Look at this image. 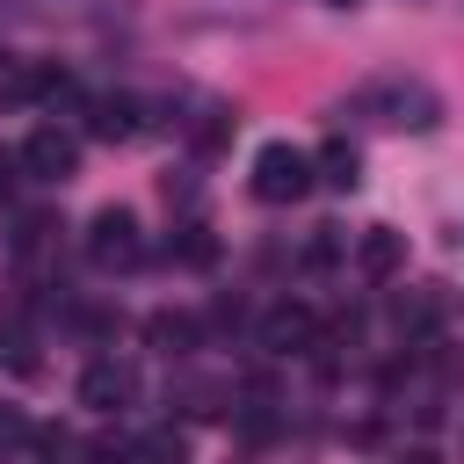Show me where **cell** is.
Wrapping results in <instances>:
<instances>
[{
	"instance_id": "cell-12",
	"label": "cell",
	"mask_w": 464,
	"mask_h": 464,
	"mask_svg": "<svg viewBox=\"0 0 464 464\" xmlns=\"http://www.w3.org/2000/svg\"><path fill=\"white\" fill-rule=\"evenodd\" d=\"M174 254H181V261H188V268H203V261H210V254H218V239H210V232H203V225H181V239H174Z\"/></svg>"
},
{
	"instance_id": "cell-16",
	"label": "cell",
	"mask_w": 464,
	"mask_h": 464,
	"mask_svg": "<svg viewBox=\"0 0 464 464\" xmlns=\"http://www.w3.org/2000/svg\"><path fill=\"white\" fill-rule=\"evenodd\" d=\"M406 464H435V457H428V450H413V457H406Z\"/></svg>"
},
{
	"instance_id": "cell-7",
	"label": "cell",
	"mask_w": 464,
	"mask_h": 464,
	"mask_svg": "<svg viewBox=\"0 0 464 464\" xmlns=\"http://www.w3.org/2000/svg\"><path fill=\"white\" fill-rule=\"evenodd\" d=\"M355 268H362V276H377V283H384V276H399V268H406V232L370 225V232L355 239Z\"/></svg>"
},
{
	"instance_id": "cell-5",
	"label": "cell",
	"mask_w": 464,
	"mask_h": 464,
	"mask_svg": "<svg viewBox=\"0 0 464 464\" xmlns=\"http://www.w3.org/2000/svg\"><path fill=\"white\" fill-rule=\"evenodd\" d=\"M72 167H80V138H72V130L36 123V130L22 138V174H36V181H65Z\"/></svg>"
},
{
	"instance_id": "cell-8",
	"label": "cell",
	"mask_w": 464,
	"mask_h": 464,
	"mask_svg": "<svg viewBox=\"0 0 464 464\" xmlns=\"http://www.w3.org/2000/svg\"><path fill=\"white\" fill-rule=\"evenodd\" d=\"M312 181H326V188H355V181H362V160H355V145H348V138L319 145V152H312Z\"/></svg>"
},
{
	"instance_id": "cell-3",
	"label": "cell",
	"mask_w": 464,
	"mask_h": 464,
	"mask_svg": "<svg viewBox=\"0 0 464 464\" xmlns=\"http://www.w3.org/2000/svg\"><path fill=\"white\" fill-rule=\"evenodd\" d=\"M87 261H94V268H138V261H145L138 218H130V210H94V225H87Z\"/></svg>"
},
{
	"instance_id": "cell-11",
	"label": "cell",
	"mask_w": 464,
	"mask_h": 464,
	"mask_svg": "<svg viewBox=\"0 0 464 464\" xmlns=\"http://www.w3.org/2000/svg\"><path fill=\"white\" fill-rule=\"evenodd\" d=\"M145 334H152L160 348H188V341H196V326H188L181 312H160V319H145Z\"/></svg>"
},
{
	"instance_id": "cell-13",
	"label": "cell",
	"mask_w": 464,
	"mask_h": 464,
	"mask_svg": "<svg viewBox=\"0 0 464 464\" xmlns=\"http://www.w3.org/2000/svg\"><path fill=\"white\" fill-rule=\"evenodd\" d=\"M0 362H7V370H36V355H29V334H22V326H0Z\"/></svg>"
},
{
	"instance_id": "cell-18",
	"label": "cell",
	"mask_w": 464,
	"mask_h": 464,
	"mask_svg": "<svg viewBox=\"0 0 464 464\" xmlns=\"http://www.w3.org/2000/svg\"><path fill=\"white\" fill-rule=\"evenodd\" d=\"M457 435H464V420H457Z\"/></svg>"
},
{
	"instance_id": "cell-10",
	"label": "cell",
	"mask_w": 464,
	"mask_h": 464,
	"mask_svg": "<svg viewBox=\"0 0 464 464\" xmlns=\"http://www.w3.org/2000/svg\"><path fill=\"white\" fill-rule=\"evenodd\" d=\"M138 457L145 464H188V435L181 428H145L138 435Z\"/></svg>"
},
{
	"instance_id": "cell-4",
	"label": "cell",
	"mask_w": 464,
	"mask_h": 464,
	"mask_svg": "<svg viewBox=\"0 0 464 464\" xmlns=\"http://www.w3.org/2000/svg\"><path fill=\"white\" fill-rule=\"evenodd\" d=\"M130 399H138V370H130L123 355H102V362L80 370V406H87V413H123Z\"/></svg>"
},
{
	"instance_id": "cell-2",
	"label": "cell",
	"mask_w": 464,
	"mask_h": 464,
	"mask_svg": "<svg viewBox=\"0 0 464 464\" xmlns=\"http://www.w3.org/2000/svg\"><path fill=\"white\" fill-rule=\"evenodd\" d=\"M246 188L261 196V203H297L304 188H312V152H297V145H261L254 152V174H246Z\"/></svg>"
},
{
	"instance_id": "cell-14",
	"label": "cell",
	"mask_w": 464,
	"mask_h": 464,
	"mask_svg": "<svg viewBox=\"0 0 464 464\" xmlns=\"http://www.w3.org/2000/svg\"><path fill=\"white\" fill-rule=\"evenodd\" d=\"M14 167H22V152H7V145H0V210H7V203H14V181H22V174H14Z\"/></svg>"
},
{
	"instance_id": "cell-1",
	"label": "cell",
	"mask_w": 464,
	"mask_h": 464,
	"mask_svg": "<svg viewBox=\"0 0 464 464\" xmlns=\"http://www.w3.org/2000/svg\"><path fill=\"white\" fill-rule=\"evenodd\" d=\"M355 109H362V116H377L384 130H428V123L442 116V102H435L420 80H384V87H362V94H355Z\"/></svg>"
},
{
	"instance_id": "cell-9",
	"label": "cell",
	"mask_w": 464,
	"mask_h": 464,
	"mask_svg": "<svg viewBox=\"0 0 464 464\" xmlns=\"http://www.w3.org/2000/svg\"><path fill=\"white\" fill-rule=\"evenodd\" d=\"M87 130H94V138H130V130H138V102H130V94H102L94 116H87Z\"/></svg>"
},
{
	"instance_id": "cell-15",
	"label": "cell",
	"mask_w": 464,
	"mask_h": 464,
	"mask_svg": "<svg viewBox=\"0 0 464 464\" xmlns=\"http://www.w3.org/2000/svg\"><path fill=\"white\" fill-rule=\"evenodd\" d=\"M0 442H29V420H22V413H7V406H0Z\"/></svg>"
},
{
	"instance_id": "cell-6",
	"label": "cell",
	"mask_w": 464,
	"mask_h": 464,
	"mask_svg": "<svg viewBox=\"0 0 464 464\" xmlns=\"http://www.w3.org/2000/svg\"><path fill=\"white\" fill-rule=\"evenodd\" d=\"M261 348H268V355H304V348H319L312 304H276V312L261 319Z\"/></svg>"
},
{
	"instance_id": "cell-17",
	"label": "cell",
	"mask_w": 464,
	"mask_h": 464,
	"mask_svg": "<svg viewBox=\"0 0 464 464\" xmlns=\"http://www.w3.org/2000/svg\"><path fill=\"white\" fill-rule=\"evenodd\" d=\"M334 7H355V0H334Z\"/></svg>"
}]
</instances>
